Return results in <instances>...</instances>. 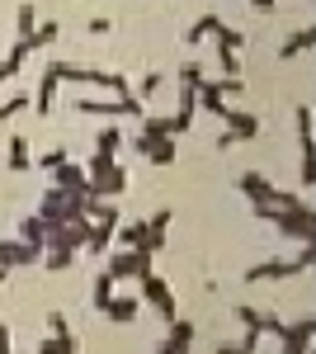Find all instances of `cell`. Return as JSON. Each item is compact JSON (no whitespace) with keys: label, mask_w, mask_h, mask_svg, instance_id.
Segmentation results:
<instances>
[{"label":"cell","mask_w":316,"mask_h":354,"mask_svg":"<svg viewBox=\"0 0 316 354\" xmlns=\"http://www.w3.org/2000/svg\"><path fill=\"white\" fill-rule=\"evenodd\" d=\"M255 218L260 222H274L279 227V236H292V241H316V213L302 203V208H284V213H274V208H264L255 203Z\"/></svg>","instance_id":"1"},{"label":"cell","mask_w":316,"mask_h":354,"mask_svg":"<svg viewBox=\"0 0 316 354\" xmlns=\"http://www.w3.org/2000/svg\"><path fill=\"white\" fill-rule=\"evenodd\" d=\"M76 113H95V118H142L147 113V100H137V95H80L76 100Z\"/></svg>","instance_id":"2"},{"label":"cell","mask_w":316,"mask_h":354,"mask_svg":"<svg viewBox=\"0 0 316 354\" xmlns=\"http://www.w3.org/2000/svg\"><path fill=\"white\" fill-rule=\"evenodd\" d=\"M38 218L48 222V227L85 218V194H71V189H57V185H53V189L43 194V203H38Z\"/></svg>","instance_id":"3"},{"label":"cell","mask_w":316,"mask_h":354,"mask_svg":"<svg viewBox=\"0 0 316 354\" xmlns=\"http://www.w3.org/2000/svg\"><path fill=\"white\" fill-rule=\"evenodd\" d=\"M137 283H142V302H147L151 312H160V322H175V317H180L175 288H170V283H165V279H160L156 270L147 274V279H137Z\"/></svg>","instance_id":"4"},{"label":"cell","mask_w":316,"mask_h":354,"mask_svg":"<svg viewBox=\"0 0 316 354\" xmlns=\"http://www.w3.org/2000/svg\"><path fill=\"white\" fill-rule=\"evenodd\" d=\"M104 270L113 274L118 283H123V279H147V274H151V255H147V250H123V245H113Z\"/></svg>","instance_id":"5"},{"label":"cell","mask_w":316,"mask_h":354,"mask_svg":"<svg viewBox=\"0 0 316 354\" xmlns=\"http://www.w3.org/2000/svg\"><path fill=\"white\" fill-rule=\"evenodd\" d=\"M222 137H217V151H227V147H236V142H250V137H260V113H241V109H227L222 113Z\"/></svg>","instance_id":"6"},{"label":"cell","mask_w":316,"mask_h":354,"mask_svg":"<svg viewBox=\"0 0 316 354\" xmlns=\"http://www.w3.org/2000/svg\"><path fill=\"white\" fill-rule=\"evenodd\" d=\"M43 260V245H28V241H19V236H5L0 241V270H24V265H38Z\"/></svg>","instance_id":"7"},{"label":"cell","mask_w":316,"mask_h":354,"mask_svg":"<svg viewBox=\"0 0 316 354\" xmlns=\"http://www.w3.org/2000/svg\"><path fill=\"white\" fill-rule=\"evenodd\" d=\"M194 322H185V317H175V322H165V335H160L156 354H189L194 350Z\"/></svg>","instance_id":"8"},{"label":"cell","mask_w":316,"mask_h":354,"mask_svg":"<svg viewBox=\"0 0 316 354\" xmlns=\"http://www.w3.org/2000/svg\"><path fill=\"white\" fill-rule=\"evenodd\" d=\"M128 185H132L128 165H123V161H113L109 170H100V175L90 180V194H100V198H118V194H128Z\"/></svg>","instance_id":"9"},{"label":"cell","mask_w":316,"mask_h":354,"mask_svg":"<svg viewBox=\"0 0 316 354\" xmlns=\"http://www.w3.org/2000/svg\"><path fill=\"white\" fill-rule=\"evenodd\" d=\"M236 322L245 330H255V335H279L284 322L274 317V312H260V307H250V302H236Z\"/></svg>","instance_id":"10"},{"label":"cell","mask_w":316,"mask_h":354,"mask_svg":"<svg viewBox=\"0 0 316 354\" xmlns=\"http://www.w3.org/2000/svg\"><path fill=\"white\" fill-rule=\"evenodd\" d=\"M132 151H142L151 165H175V137H132Z\"/></svg>","instance_id":"11"},{"label":"cell","mask_w":316,"mask_h":354,"mask_svg":"<svg viewBox=\"0 0 316 354\" xmlns=\"http://www.w3.org/2000/svg\"><path fill=\"white\" fill-rule=\"evenodd\" d=\"M57 90H62V81H57L53 71H43V76H38V90H33V95H28V109L38 113V118H53Z\"/></svg>","instance_id":"12"},{"label":"cell","mask_w":316,"mask_h":354,"mask_svg":"<svg viewBox=\"0 0 316 354\" xmlns=\"http://www.w3.org/2000/svg\"><path fill=\"white\" fill-rule=\"evenodd\" d=\"M113 227H118V218H95V222H90V236H85V250H90L95 260H104L109 250H113Z\"/></svg>","instance_id":"13"},{"label":"cell","mask_w":316,"mask_h":354,"mask_svg":"<svg viewBox=\"0 0 316 354\" xmlns=\"http://www.w3.org/2000/svg\"><path fill=\"white\" fill-rule=\"evenodd\" d=\"M312 335H316V322H312V317H302V322H284L279 345H288V350H312Z\"/></svg>","instance_id":"14"},{"label":"cell","mask_w":316,"mask_h":354,"mask_svg":"<svg viewBox=\"0 0 316 354\" xmlns=\"http://www.w3.org/2000/svg\"><path fill=\"white\" fill-rule=\"evenodd\" d=\"M53 185H57V189H71V194H90V175H85V165L62 161L53 170Z\"/></svg>","instance_id":"15"},{"label":"cell","mask_w":316,"mask_h":354,"mask_svg":"<svg viewBox=\"0 0 316 354\" xmlns=\"http://www.w3.org/2000/svg\"><path fill=\"white\" fill-rule=\"evenodd\" d=\"M236 189H241L245 203H264L274 185H269V175H260V170H241V175H236Z\"/></svg>","instance_id":"16"},{"label":"cell","mask_w":316,"mask_h":354,"mask_svg":"<svg viewBox=\"0 0 316 354\" xmlns=\"http://www.w3.org/2000/svg\"><path fill=\"white\" fill-rule=\"evenodd\" d=\"M104 317L113 322V326H132L137 317H142V298H123V293H113L104 307Z\"/></svg>","instance_id":"17"},{"label":"cell","mask_w":316,"mask_h":354,"mask_svg":"<svg viewBox=\"0 0 316 354\" xmlns=\"http://www.w3.org/2000/svg\"><path fill=\"white\" fill-rule=\"evenodd\" d=\"M170 222H175V213H170V208H160V213H151V218H147V255L165 250V232H170Z\"/></svg>","instance_id":"18"},{"label":"cell","mask_w":316,"mask_h":354,"mask_svg":"<svg viewBox=\"0 0 316 354\" xmlns=\"http://www.w3.org/2000/svg\"><path fill=\"white\" fill-rule=\"evenodd\" d=\"M5 161H10V170H15V175H24L28 165H33V147H28V137H24V133H10Z\"/></svg>","instance_id":"19"},{"label":"cell","mask_w":316,"mask_h":354,"mask_svg":"<svg viewBox=\"0 0 316 354\" xmlns=\"http://www.w3.org/2000/svg\"><path fill=\"white\" fill-rule=\"evenodd\" d=\"M113 293H118V279H113L109 270H100L95 279H90V307H95V312H104Z\"/></svg>","instance_id":"20"},{"label":"cell","mask_w":316,"mask_h":354,"mask_svg":"<svg viewBox=\"0 0 316 354\" xmlns=\"http://www.w3.org/2000/svg\"><path fill=\"white\" fill-rule=\"evenodd\" d=\"M312 48H316V28H297L292 38H284V43H279V62H292V57L312 53Z\"/></svg>","instance_id":"21"},{"label":"cell","mask_w":316,"mask_h":354,"mask_svg":"<svg viewBox=\"0 0 316 354\" xmlns=\"http://www.w3.org/2000/svg\"><path fill=\"white\" fill-rule=\"evenodd\" d=\"M57 38H62V24H57V19H38V28L24 38V48H28V53H38V48H53Z\"/></svg>","instance_id":"22"},{"label":"cell","mask_w":316,"mask_h":354,"mask_svg":"<svg viewBox=\"0 0 316 354\" xmlns=\"http://www.w3.org/2000/svg\"><path fill=\"white\" fill-rule=\"evenodd\" d=\"M217 28H222V19H217V15H198V19H194V24H189L185 43H189V48H198V43H203V38H217Z\"/></svg>","instance_id":"23"},{"label":"cell","mask_w":316,"mask_h":354,"mask_svg":"<svg viewBox=\"0 0 316 354\" xmlns=\"http://www.w3.org/2000/svg\"><path fill=\"white\" fill-rule=\"evenodd\" d=\"M15 236H19V241H28V245H43V241H48V222L38 218V213H28V218L15 227Z\"/></svg>","instance_id":"24"},{"label":"cell","mask_w":316,"mask_h":354,"mask_svg":"<svg viewBox=\"0 0 316 354\" xmlns=\"http://www.w3.org/2000/svg\"><path fill=\"white\" fill-rule=\"evenodd\" d=\"M137 123H142V137H175V123H170V113H142V118H137Z\"/></svg>","instance_id":"25"},{"label":"cell","mask_w":316,"mask_h":354,"mask_svg":"<svg viewBox=\"0 0 316 354\" xmlns=\"http://www.w3.org/2000/svg\"><path fill=\"white\" fill-rule=\"evenodd\" d=\"M38 354H80L76 330H66V335H48V340L38 345Z\"/></svg>","instance_id":"26"},{"label":"cell","mask_w":316,"mask_h":354,"mask_svg":"<svg viewBox=\"0 0 316 354\" xmlns=\"http://www.w3.org/2000/svg\"><path fill=\"white\" fill-rule=\"evenodd\" d=\"M71 265H76V250H57V245H43V270L62 274V270H71Z\"/></svg>","instance_id":"27"},{"label":"cell","mask_w":316,"mask_h":354,"mask_svg":"<svg viewBox=\"0 0 316 354\" xmlns=\"http://www.w3.org/2000/svg\"><path fill=\"white\" fill-rule=\"evenodd\" d=\"M33 28H38V10L28 0H19V10H15V38H28Z\"/></svg>","instance_id":"28"},{"label":"cell","mask_w":316,"mask_h":354,"mask_svg":"<svg viewBox=\"0 0 316 354\" xmlns=\"http://www.w3.org/2000/svg\"><path fill=\"white\" fill-rule=\"evenodd\" d=\"M302 147V170H297V180H302V189H312L316 185V147L312 142H297Z\"/></svg>","instance_id":"29"},{"label":"cell","mask_w":316,"mask_h":354,"mask_svg":"<svg viewBox=\"0 0 316 354\" xmlns=\"http://www.w3.org/2000/svg\"><path fill=\"white\" fill-rule=\"evenodd\" d=\"M260 340H264V335L245 330V335H241V340H232V345H217V354H255V350H260Z\"/></svg>","instance_id":"30"},{"label":"cell","mask_w":316,"mask_h":354,"mask_svg":"<svg viewBox=\"0 0 316 354\" xmlns=\"http://www.w3.org/2000/svg\"><path fill=\"white\" fill-rule=\"evenodd\" d=\"M217 48H227V53H245V33L232 24H222L217 28Z\"/></svg>","instance_id":"31"},{"label":"cell","mask_w":316,"mask_h":354,"mask_svg":"<svg viewBox=\"0 0 316 354\" xmlns=\"http://www.w3.org/2000/svg\"><path fill=\"white\" fill-rule=\"evenodd\" d=\"M118 147H123V133H118V128L109 123L104 133L95 137V151H109V156H118Z\"/></svg>","instance_id":"32"},{"label":"cell","mask_w":316,"mask_h":354,"mask_svg":"<svg viewBox=\"0 0 316 354\" xmlns=\"http://www.w3.org/2000/svg\"><path fill=\"white\" fill-rule=\"evenodd\" d=\"M292 123H297V142H312V104H297Z\"/></svg>","instance_id":"33"},{"label":"cell","mask_w":316,"mask_h":354,"mask_svg":"<svg viewBox=\"0 0 316 354\" xmlns=\"http://www.w3.org/2000/svg\"><path fill=\"white\" fill-rule=\"evenodd\" d=\"M62 161H71V151H66V147H53V151H43V156H33V165H43L48 175H53V170H57Z\"/></svg>","instance_id":"34"},{"label":"cell","mask_w":316,"mask_h":354,"mask_svg":"<svg viewBox=\"0 0 316 354\" xmlns=\"http://www.w3.org/2000/svg\"><path fill=\"white\" fill-rule=\"evenodd\" d=\"M160 85H165V71H147V76H142V85H137V90H142L137 100H147V95H156Z\"/></svg>","instance_id":"35"},{"label":"cell","mask_w":316,"mask_h":354,"mask_svg":"<svg viewBox=\"0 0 316 354\" xmlns=\"http://www.w3.org/2000/svg\"><path fill=\"white\" fill-rule=\"evenodd\" d=\"M217 90H222V100H232V95H245V81H241V76H222Z\"/></svg>","instance_id":"36"},{"label":"cell","mask_w":316,"mask_h":354,"mask_svg":"<svg viewBox=\"0 0 316 354\" xmlns=\"http://www.w3.org/2000/svg\"><path fill=\"white\" fill-rule=\"evenodd\" d=\"M203 81V66H198V62H185V66H180V85H198Z\"/></svg>","instance_id":"37"},{"label":"cell","mask_w":316,"mask_h":354,"mask_svg":"<svg viewBox=\"0 0 316 354\" xmlns=\"http://www.w3.org/2000/svg\"><path fill=\"white\" fill-rule=\"evenodd\" d=\"M85 33H95V38H104V33H113V19H109V15H95V19L85 24Z\"/></svg>","instance_id":"38"},{"label":"cell","mask_w":316,"mask_h":354,"mask_svg":"<svg viewBox=\"0 0 316 354\" xmlns=\"http://www.w3.org/2000/svg\"><path fill=\"white\" fill-rule=\"evenodd\" d=\"M71 322H66V312H48V335H66Z\"/></svg>","instance_id":"39"},{"label":"cell","mask_w":316,"mask_h":354,"mask_svg":"<svg viewBox=\"0 0 316 354\" xmlns=\"http://www.w3.org/2000/svg\"><path fill=\"white\" fill-rule=\"evenodd\" d=\"M0 354H15V335H10L5 322H0Z\"/></svg>","instance_id":"40"},{"label":"cell","mask_w":316,"mask_h":354,"mask_svg":"<svg viewBox=\"0 0 316 354\" xmlns=\"http://www.w3.org/2000/svg\"><path fill=\"white\" fill-rule=\"evenodd\" d=\"M250 5H255V10H274L279 0H250Z\"/></svg>","instance_id":"41"},{"label":"cell","mask_w":316,"mask_h":354,"mask_svg":"<svg viewBox=\"0 0 316 354\" xmlns=\"http://www.w3.org/2000/svg\"><path fill=\"white\" fill-rule=\"evenodd\" d=\"M279 354H312V350H288V345H279Z\"/></svg>","instance_id":"42"},{"label":"cell","mask_w":316,"mask_h":354,"mask_svg":"<svg viewBox=\"0 0 316 354\" xmlns=\"http://www.w3.org/2000/svg\"><path fill=\"white\" fill-rule=\"evenodd\" d=\"M5 279H10V270H0V288H5Z\"/></svg>","instance_id":"43"},{"label":"cell","mask_w":316,"mask_h":354,"mask_svg":"<svg viewBox=\"0 0 316 354\" xmlns=\"http://www.w3.org/2000/svg\"><path fill=\"white\" fill-rule=\"evenodd\" d=\"M307 5H312V0H307Z\"/></svg>","instance_id":"44"}]
</instances>
